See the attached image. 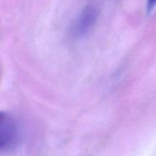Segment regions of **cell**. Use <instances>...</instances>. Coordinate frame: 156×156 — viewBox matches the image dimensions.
<instances>
[{"label": "cell", "mask_w": 156, "mask_h": 156, "mask_svg": "<svg viewBox=\"0 0 156 156\" xmlns=\"http://www.w3.org/2000/svg\"><path fill=\"white\" fill-rule=\"evenodd\" d=\"M98 9L94 6L85 7L74 19L70 29V35L74 40L87 37L95 28L98 20Z\"/></svg>", "instance_id": "cell-1"}, {"label": "cell", "mask_w": 156, "mask_h": 156, "mask_svg": "<svg viewBox=\"0 0 156 156\" xmlns=\"http://www.w3.org/2000/svg\"><path fill=\"white\" fill-rule=\"evenodd\" d=\"M18 137V125L15 119L7 112H0V149L12 145Z\"/></svg>", "instance_id": "cell-2"}, {"label": "cell", "mask_w": 156, "mask_h": 156, "mask_svg": "<svg viewBox=\"0 0 156 156\" xmlns=\"http://www.w3.org/2000/svg\"><path fill=\"white\" fill-rule=\"evenodd\" d=\"M155 6H156V0H148V2H147V8H148V10L149 11H151Z\"/></svg>", "instance_id": "cell-3"}]
</instances>
